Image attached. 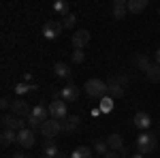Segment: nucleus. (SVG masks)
<instances>
[{
    "instance_id": "nucleus-20",
    "label": "nucleus",
    "mask_w": 160,
    "mask_h": 158,
    "mask_svg": "<svg viewBox=\"0 0 160 158\" xmlns=\"http://www.w3.org/2000/svg\"><path fill=\"white\" fill-rule=\"evenodd\" d=\"M13 141H17V133H15V130H9V128H4L2 135H0V143H2V147H9Z\"/></svg>"
},
{
    "instance_id": "nucleus-24",
    "label": "nucleus",
    "mask_w": 160,
    "mask_h": 158,
    "mask_svg": "<svg viewBox=\"0 0 160 158\" xmlns=\"http://www.w3.org/2000/svg\"><path fill=\"white\" fill-rule=\"evenodd\" d=\"M71 158H92V150H90L88 145H81L71 154Z\"/></svg>"
},
{
    "instance_id": "nucleus-11",
    "label": "nucleus",
    "mask_w": 160,
    "mask_h": 158,
    "mask_svg": "<svg viewBox=\"0 0 160 158\" xmlns=\"http://www.w3.org/2000/svg\"><path fill=\"white\" fill-rule=\"evenodd\" d=\"M149 124H152L149 113H145V111H137V113H135V118H132V126L141 128V130H145V128H149Z\"/></svg>"
},
{
    "instance_id": "nucleus-18",
    "label": "nucleus",
    "mask_w": 160,
    "mask_h": 158,
    "mask_svg": "<svg viewBox=\"0 0 160 158\" xmlns=\"http://www.w3.org/2000/svg\"><path fill=\"white\" fill-rule=\"evenodd\" d=\"M53 75L60 77V79H71V69H68V64L56 62V64H53Z\"/></svg>"
},
{
    "instance_id": "nucleus-3",
    "label": "nucleus",
    "mask_w": 160,
    "mask_h": 158,
    "mask_svg": "<svg viewBox=\"0 0 160 158\" xmlns=\"http://www.w3.org/2000/svg\"><path fill=\"white\" fill-rule=\"evenodd\" d=\"M0 122H2V128H9V130H15V133H19V130L28 128L26 118H19V115H15V113H4Z\"/></svg>"
},
{
    "instance_id": "nucleus-5",
    "label": "nucleus",
    "mask_w": 160,
    "mask_h": 158,
    "mask_svg": "<svg viewBox=\"0 0 160 158\" xmlns=\"http://www.w3.org/2000/svg\"><path fill=\"white\" fill-rule=\"evenodd\" d=\"M62 130H64V128H62V122L51 120V118L47 122H43V126H41V135H43L45 139H56Z\"/></svg>"
},
{
    "instance_id": "nucleus-16",
    "label": "nucleus",
    "mask_w": 160,
    "mask_h": 158,
    "mask_svg": "<svg viewBox=\"0 0 160 158\" xmlns=\"http://www.w3.org/2000/svg\"><path fill=\"white\" fill-rule=\"evenodd\" d=\"M32 115H34L37 120H41V122H47V115H49V107L45 105V100H41L37 107L32 109Z\"/></svg>"
},
{
    "instance_id": "nucleus-8",
    "label": "nucleus",
    "mask_w": 160,
    "mask_h": 158,
    "mask_svg": "<svg viewBox=\"0 0 160 158\" xmlns=\"http://www.w3.org/2000/svg\"><path fill=\"white\" fill-rule=\"evenodd\" d=\"M60 96H62L64 103H75V100L79 98V88H77L73 81H68V84L60 90Z\"/></svg>"
},
{
    "instance_id": "nucleus-10",
    "label": "nucleus",
    "mask_w": 160,
    "mask_h": 158,
    "mask_svg": "<svg viewBox=\"0 0 160 158\" xmlns=\"http://www.w3.org/2000/svg\"><path fill=\"white\" fill-rule=\"evenodd\" d=\"M71 41H73V45H75V49H83L90 43V32L88 30H75V34L71 37Z\"/></svg>"
},
{
    "instance_id": "nucleus-33",
    "label": "nucleus",
    "mask_w": 160,
    "mask_h": 158,
    "mask_svg": "<svg viewBox=\"0 0 160 158\" xmlns=\"http://www.w3.org/2000/svg\"><path fill=\"white\" fill-rule=\"evenodd\" d=\"M120 154H124V156H126V158H130V156H128V147H126V145H124L122 150H120Z\"/></svg>"
},
{
    "instance_id": "nucleus-23",
    "label": "nucleus",
    "mask_w": 160,
    "mask_h": 158,
    "mask_svg": "<svg viewBox=\"0 0 160 158\" xmlns=\"http://www.w3.org/2000/svg\"><path fill=\"white\" fill-rule=\"evenodd\" d=\"M32 90H37V85H34V84H28V81L15 85V94H17L19 98H22V94H26V92H32Z\"/></svg>"
},
{
    "instance_id": "nucleus-36",
    "label": "nucleus",
    "mask_w": 160,
    "mask_h": 158,
    "mask_svg": "<svg viewBox=\"0 0 160 158\" xmlns=\"http://www.w3.org/2000/svg\"><path fill=\"white\" fill-rule=\"evenodd\" d=\"M56 158H71V154H62V152H60V154H58Z\"/></svg>"
},
{
    "instance_id": "nucleus-21",
    "label": "nucleus",
    "mask_w": 160,
    "mask_h": 158,
    "mask_svg": "<svg viewBox=\"0 0 160 158\" xmlns=\"http://www.w3.org/2000/svg\"><path fill=\"white\" fill-rule=\"evenodd\" d=\"M148 9V0H128V13H143Z\"/></svg>"
},
{
    "instance_id": "nucleus-19",
    "label": "nucleus",
    "mask_w": 160,
    "mask_h": 158,
    "mask_svg": "<svg viewBox=\"0 0 160 158\" xmlns=\"http://www.w3.org/2000/svg\"><path fill=\"white\" fill-rule=\"evenodd\" d=\"M53 13H56V15H60V17H66V15L71 13L68 2H66V0H56V2H53Z\"/></svg>"
},
{
    "instance_id": "nucleus-37",
    "label": "nucleus",
    "mask_w": 160,
    "mask_h": 158,
    "mask_svg": "<svg viewBox=\"0 0 160 158\" xmlns=\"http://www.w3.org/2000/svg\"><path fill=\"white\" fill-rule=\"evenodd\" d=\"M132 158H145L143 154H132Z\"/></svg>"
},
{
    "instance_id": "nucleus-4",
    "label": "nucleus",
    "mask_w": 160,
    "mask_h": 158,
    "mask_svg": "<svg viewBox=\"0 0 160 158\" xmlns=\"http://www.w3.org/2000/svg\"><path fill=\"white\" fill-rule=\"evenodd\" d=\"M49 118L51 120H66L68 118V109H66V103L58 98V100H51L49 103Z\"/></svg>"
},
{
    "instance_id": "nucleus-26",
    "label": "nucleus",
    "mask_w": 160,
    "mask_h": 158,
    "mask_svg": "<svg viewBox=\"0 0 160 158\" xmlns=\"http://www.w3.org/2000/svg\"><path fill=\"white\" fill-rule=\"evenodd\" d=\"M98 109H100V113H109V111L113 109V98H111V96L100 98V105H98Z\"/></svg>"
},
{
    "instance_id": "nucleus-25",
    "label": "nucleus",
    "mask_w": 160,
    "mask_h": 158,
    "mask_svg": "<svg viewBox=\"0 0 160 158\" xmlns=\"http://www.w3.org/2000/svg\"><path fill=\"white\" fill-rule=\"evenodd\" d=\"M135 64H137V69H141V71H145V73L149 71V66H152L149 60H148V56H143V54H139L135 58Z\"/></svg>"
},
{
    "instance_id": "nucleus-40",
    "label": "nucleus",
    "mask_w": 160,
    "mask_h": 158,
    "mask_svg": "<svg viewBox=\"0 0 160 158\" xmlns=\"http://www.w3.org/2000/svg\"><path fill=\"white\" fill-rule=\"evenodd\" d=\"M130 158H132V156H130Z\"/></svg>"
},
{
    "instance_id": "nucleus-15",
    "label": "nucleus",
    "mask_w": 160,
    "mask_h": 158,
    "mask_svg": "<svg viewBox=\"0 0 160 158\" xmlns=\"http://www.w3.org/2000/svg\"><path fill=\"white\" fill-rule=\"evenodd\" d=\"M79 124H81V118L79 115H68L66 120L62 122V128H64V133H75L79 128Z\"/></svg>"
},
{
    "instance_id": "nucleus-9",
    "label": "nucleus",
    "mask_w": 160,
    "mask_h": 158,
    "mask_svg": "<svg viewBox=\"0 0 160 158\" xmlns=\"http://www.w3.org/2000/svg\"><path fill=\"white\" fill-rule=\"evenodd\" d=\"M11 111L15 113V115H19V118H28L30 113H32V109H30V105L26 103L24 98H15L11 105Z\"/></svg>"
},
{
    "instance_id": "nucleus-12",
    "label": "nucleus",
    "mask_w": 160,
    "mask_h": 158,
    "mask_svg": "<svg viewBox=\"0 0 160 158\" xmlns=\"http://www.w3.org/2000/svg\"><path fill=\"white\" fill-rule=\"evenodd\" d=\"M111 13L115 19H124L126 13H128V0H115L113 7H111Z\"/></svg>"
},
{
    "instance_id": "nucleus-1",
    "label": "nucleus",
    "mask_w": 160,
    "mask_h": 158,
    "mask_svg": "<svg viewBox=\"0 0 160 158\" xmlns=\"http://www.w3.org/2000/svg\"><path fill=\"white\" fill-rule=\"evenodd\" d=\"M156 145H158V137H156V135H152V133H141L135 139L137 154H143V156L152 154V152L156 150Z\"/></svg>"
},
{
    "instance_id": "nucleus-28",
    "label": "nucleus",
    "mask_w": 160,
    "mask_h": 158,
    "mask_svg": "<svg viewBox=\"0 0 160 158\" xmlns=\"http://www.w3.org/2000/svg\"><path fill=\"white\" fill-rule=\"evenodd\" d=\"M83 60H86L83 49H75V51H73V64H81Z\"/></svg>"
},
{
    "instance_id": "nucleus-29",
    "label": "nucleus",
    "mask_w": 160,
    "mask_h": 158,
    "mask_svg": "<svg viewBox=\"0 0 160 158\" xmlns=\"http://www.w3.org/2000/svg\"><path fill=\"white\" fill-rule=\"evenodd\" d=\"M94 150H96L98 154H107V152H109V145H107V141H96Z\"/></svg>"
},
{
    "instance_id": "nucleus-22",
    "label": "nucleus",
    "mask_w": 160,
    "mask_h": 158,
    "mask_svg": "<svg viewBox=\"0 0 160 158\" xmlns=\"http://www.w3.org/2000/svg\"><path fill=\"white\" fill-rule=\"evenodd\" d=\"M145 75H148L149 81H154V84H160V64H152V66H149V71H148Z\"/></svg>"
},
{
    "instance_id": "nucleus-14",
    "label": "nucleus",
    "mask_w": 160,
    "mask_h": 158,
    "mask_svg": "<svg viewBox=\"0 0 160 158\" xmlns=\"http://www.w3.org/2000/svg\"><path fill=\"white\" fill-rule=\"evenodd\" d=\"M43 154L49 156V158H56L60 154V147L56 145V139H45L43 141Z\"/></svg>"
},
{
    "instance_id": "nucleus-32",
    "label": "nucleus",
    "mask_w": 160,
    "mask_h": 158,
    "mask_svg": "<svg viewBox=\"0 0 160 158\" xmlns=\"http://www.w3.org/2000/svg\"><path fill=\"white\" fill-rule=\"evenodd\" d=\"M105 158H120V152H113V150H109V152L105 154Z\"/></svg>"
},
{
    "instance_id": "nucleus-6",
    "label": "nucleus",
    "mask_w": 160,
    "mask_h": 158,
    "mask_svg": "<svg viewBox=\"0 0 160 158\" xmlns=\"http://www.w3.org/2000/svg\"><path fill=\"white\" fill-rule=\"evenodd\" d=\"M62 30H64V26H62V22H58V19H49L47 24L43 26V34H45V38H58L62 34Z\"/></svg>"
},
{
    "instance_id": "nucleus-7",
    "label": "nucleus",
    "mask_w": 160,
    "mask_h": 158,
    "mask_svg": "<svg viewBox=\"0 0 160 158\" xmlns=\"http://www.w3.org/2000/svg\"><path fill=\"white\" fill-rule=\"evenodd\" d=\"M17 143H19L22 147H32L34 143H37V135H34V130H32V128L19 130V133H17Z\"/></svg>"
},
{
    "instance_id": "nucleus-2",
    "label": "nucleus",
    "mask_w": 160,
    "mask_h": 158,
    "mask_svg": "<svg viewBox=\"0 0 160 158\" xmlns=\"http://www.w3.org/2000/svg\"><path fill=\"white\" fill-rule=\"evenodd\" d=\"M83 90H86L88 96H92V98H105L107 96V81H102V79H88L83 84Z\"/></svg>"
},
{
    "instance_id": "nucleus-27",
    "label": "nucleus",
    "mask_w": 160,
    "mask_h": 158,
    "mask_svg": "<svg viewBox=\"0 0 160 158\" xmlns=\"http://www.w3.org/2000/svg\"><path fill=\"white\" fill-rule=\"evenodd\" d=\"M60 22H62L64 28H75V24H77V15H75V13H68L66 17H62Z\"/></svg>"
},
{
    "instance_id": "nucleus-30",
    "label": "nucleus",
    "mask_w": 160,
    "mask_h": 158,
    "mask_svg": "<svg viewBox=\"0 0 160 158\" xmlns=\"http://www.w3.org/2000/svg\"><path fill=\"white\" fill-rule=\"evenodd\" d=\"M113 79L122 85V88H126V85H128V81H130V79H128V75H118V77H113Z\"/></svg>"
},
{
    "instance_id": "nucleus-38",
    "label": "nucleus",
    "mask_w": 160,
    "mask_h": 158,
    "mask_svg": "<svg viewBox=\"0 0 160 158\" xmlns=\"http://www.w3.org/2000/svg\"><path fill=\"white\" fill-rule=\"evenodd\" d=\"M41 158H49V156H45V154H43V156H41Z\"/></svg>"
},
{
    "instance_id": "nucleus-34",
    "label": "nucleus",
    "mask_w": 160,
    "mask_h": 158,
    "mask_svg": "<svg viewBox=\"0 0 160 158\" xmlns=\"http://www.w3.org/2000/svg\"><path fill=\"white\" fill-rule=\"evenodd\" d=\"M13 158H26V154H22V152H15V154H13Z\"/></svg>"
},
{
    "instance_id": "nucleus-17",
    "label": "nucleus",
    "mask_w": 160,
    "mask_h": 158,
    "mask_svg": "<svg viewBox=\"0 0 160 158\" xmlns=\"http://www.w3.org/2000/svg\"><path fill=\"white\" fill-rule=\"evenodd\" d=\"M107 145H109V150H113V152H120L124 147V139H122V135H118V133H113L107 137Z\"/></svg>"
},
{
    "instance_id": "nucleus-39",
    "label": "nucleus",
    "mask_w": 160,
    "mask_h": 158,
    "mask_svg": "<svg viewBox=\"0 0 160 158\" xmlns=\"http://www.w3.org/2000/svg\"><path fill=\"white\" fill-rule=\"evenodd\" d=\"M158 15H160V9H158Z\"/></svg>"
},
{
    "instance_id": "nucleus-13",
    "label": "nucleus",
    "mask_w": 160,
    "mask_h": 158,
    "mask_svg": "<svg viewBox=\"0 0 160 158\" xmlns=\"http://www.w3.org/2000/svg\"><path fill=\"white\" fill-rule=\"evenodd\" d=\"M124 92H126V88H122V85L118 84L115 79L107 81V96H111V98H120V96H124Z\"/></svg>"
},
{
    "instance_id": "nucleus-35",
    "label": "nucleus",
    "mask_w": 160,
    "mask_h": 158,
    "mask_svg": "<svg viewBox=\"0 0 160 158\" xmlns=\"http://www.w3.org/2000/svg\"><path fill=\"white\" fill-rule=\"evenodd\" d=\"M154 58H156V64H160V49L156 51V56H154Z\"/></svg>"
},
{
    "instance_id": "nucleus-31",
    "label": "nucleus",
    "mask_w": 160,
    "mask_h": 158,
    "mask_svg": "<svg viewBox=\"0 0 160 158\" xmlns=\"http://www.w3.org/2000/svg\"><path fill=\"white\" fill-rule=\"evenodd\" d=\"M11 105H13V103L9 100V98H2V100H0V107H2L4 111H7V109H11Z\"/></svg>"
}]
</instances>
